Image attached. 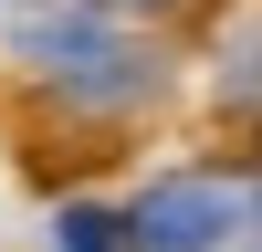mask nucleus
<instances>
[{
	"label": "nucleus",
	"instance_id": "3",
	"mask_svg": "<svg viewBox=\"0 0 262 252\" xmlns=\"http://www.w3.org/2000/svg\"><path fill=\"white\" fill-rule=\"evenodd\" d=\"M126 221H105V210H63V252H116Z\"/></svg>",
	"mask_w": 262,
	"mask_h": 252
},
{
	"label": "nucleus",
	"instance_id": "2",
	"mask_svg": "<svg viewBox=\"0 0 262 252\" xmlns=\"http://www.w3.org/2000/svg\"><path fill=\"white\" fill-rule=\"evenodd\" d=\"M42 63H53L74 95H95V105H126V95H147V63H126L116 42H95V32H42Z\"/></svg>",
	"mask_w": 262,
	"mask_h": 252
},
{
	"label": "nucleus",
	"instance_id": "4",
	"mask_svg": "<svg viewBox=\"0 0 262 252\" xmlns=\"http://www.w3.org/2000/svg\"><path fill=\"white\" fill-rule=\"evenodd\" d=\"M126 11H189V0H126Z\"/></svg>",
	"mask_w": 262,
	"mask_h": 252
},
{
	"label": "nucleus",
	"instance_id": "1",
	"mask_svg": "<svg viewBox=\"0 0 262 252\" xmlns=\"http://www.w3.org/2000/svg\"><path fill=\"white\" fill-rule=\"evenodd\" d=\"M242 221H252V189L242 179H168V189L137 200L126 252H221Z\"/></svg>",
	"mask_w": 262,
	"mask_h": 252
}]
</instances>
